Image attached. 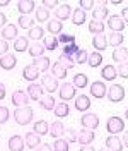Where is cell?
I'll return each instance as SVG.
<instances>
[{"mask_svg":"<svg viewBox=\"0 0 128 151\" xmlns=\"http://www.w3.org/2000/svg\"><path fill=\"white\" fill-rule=\"evenodd\" d=\"M80 151H96V150H94L91 144H89V146H82V148H80Z\"/></svg>","mask_w":128,"mask_h":151,"instance_id":"cell-59","label":"cell"},{"mask_svg":"<svg viewBox=\"0 0 128 151\" xmlns=\"http://www.w3.org/2000/svg\"><path fill=\"white\" fill-rule=\"evenodd\" d=\"M99 151H110V150H108V148H101Z\"/></svg>","mask_w":128,"mask_h":151,"instance_id":"cell-63","label":"cell"},{"mask_svg":"<svg viewBox=\"0 0 128 151\" xmlns=\"http://www.w3.org/2000/svg\"><path fill=\"white\" fill-rule=\"evenodd\" d=\"M34 14H36V21L38 22H48V21H50V10L45 9L43 5H41V7H36Z\"/></svg>","mask_w":128,"mask_h":151,"instance_id":"cell-40","label":"cell"},{"mask_svg":"<svg viewBox=\"0 0 128 151\" xmlns=\"http://www.w3.org/2000/svg\"><path fill=\"white\" fill-rule=\"evenodd\" d=\"M87 58H89V52H87L85 48H80V50L73 55V62L82 65V64H87Z\"/></svg>","mask_w":128,"mask_h":151,"instance_id":"cell-43","label":"cell"},{"mask_svg":"<svg viewBox=\"0 0 128 151\" xmlns=\"http://www.w3.org/2000/svg\"><path fill=\"white\" fill-rule=\"evenodd\" d=\"M53 110H55L53 113H55L58 119H65V117H68V113H70V106L65 103V101H62V103H56Z\"/></svg>","mask_w":128,"mask_h":151,"instance_id":"cell-34","label":"cell"},{"mask_svg":"<svg viewBox=\"0 0 128 151\" xmlns=\"http://www.w3.org/2000/svg\"><path fill=\"white\" fill-rule=\"evenodd\" d=\"M9 47H10L9 43H7L5 40L0 38V57H4L5 53H9Z\"/></svg>","mask_w":128,"mask_h":151,"instance_id":"cell-51","label":"cell"},{"mask_svg":"<svg viewBox=\"0 0 128 151\" xmlns=\"http://www.w3.org/2000/svg\"><path fill=\"white\" fill-rule=\"evenodd\" d=\"M33 26H34V21H33V17H29V16H19V28L31 29Z\"/></svg>","mask_w":128,"mask_h":151,"instance_id":"cell-44","label":"cell"},{"mask_svg":"<svg viewBox=\"0 0 128 151\" xmlns=\"http://www.w3.org/2000/svg\"><path fill=\"white\" fill-rule=\"evenodd\" d=\"M46 31H48L51 36L60 35V33L63 31V24H62L60 21H56V19H50V21H48V24H46Z\"/></svg>","mask_w":128,"mask_h":151,"instance_id":"cell-26","label":"cell"},{"mask_svg":"<svg viewBox=\"0 0 128 151\" xmlns=\"http://www.w3.org/2000/svg\"><path fill=\"white\" fill-rule=\"evenodd\" d=\"M43 7H45V9H56V7H58V2H56V0H43Z\"/></svg>","mask_w":128,"mask_h":151,"instance_id":"cell-53","label":"cell"},{"mask_svg":"<svg viewBox=\"0 0 128 151\" xmlns=\"http://www.w3.org/2000/svg\"><path fill=\"white\" fill-rule=\"evenodd\" d=\"M17 10L21 12V16H29L31 12L36 10V2H33V0H21V2H17Z\"/></svg>","mask_w":128,"mask_h":151,"instance_id":"cell-14","label":"cell"},{"mask_svg":"<svg viewBox=\"0 0 128 151\" xmlns=\"http://www.w3.org/2000/svg\"><path fill=\"white\" fill-rule=\"evenodd\" d=\"M87 64L92 67V69H96V67H99L101 64H102V55H101L99 52H92V53H89V58H87Z\"/></svg>","mask_w":128,"mask_h":151,"instance_id":"cell-39","label":"cell"},{"mask_svg":"<svg viewBox=\"0 0 128 151\" xmlns=\"http://www.w3.org/2000/svg\"><path fill=\"white\" fill-rule=\"evenodd\" d=\"M55 98L51 96V94H48V96H43L41 100H39V106L43 108V110H46V112H51L53 108H55Z\"/></svg>","mask_w":128,"mask_h":151,"instance_id":"cell-37","label":"cell"},{"mask_svg":"<svg viewBox=\"0 0 128 151\" xmlns=\"http://www.w3.org/2000/svg\"><path fill=\"white\" fill-rule=\"evenodd\" d=\"M123 146L128 148V131H125V134H123Z\"/></svg>","mask_w":128,"mask_h":151,"instance_id":"cell-58","label":"cell"},{"mask_svg":"<svg viewBox=\"0 0 128 151\" xmlns=\"http://www.w3.org/2000/svg\"><path fill=\"white\" fill-rule=\"evenodd\" d=\"M125 94H127L125 93V88L121 84H113V86H110L106 96H108V100H110L111 103H119V101L125 100Z\"/></svg>","mask_w":128,"mask_h":151,"instance_id":"cell-3","label":"cell"},{"mask_svg":"<svg viewBox=\"0 0 128 151\" xmlns=\"http://www.w3.org/2000/svg\"><path fill=\"white\" fill-rule=\"evenodd\" d=\"M87 28H89V31H91L92 35H102V33H104V22H101V21H94V19H92Z\"/></svg>","mask_w":128,"mask_h":151,"instance_id":"cell-41","label":"cell"},{"mask_svg":"<svg viewBox=\"0 0 128 151\" xmlns=\"http://www.w3.org/2000/svg\"><path fill=\"white\" fill-rule=\"evenodd\" d=\"M24 142H26V146H28L29 150H36L38 146L41 144V137L38 134H34V132H26Z\"/></svg>","mask_w":128,"mask_h":151,"instance_id":"cell-23","label":"cell"},{"mask_svg":"<svg viewBox=\"0 0 128 151\" xmlns=\"http://www.w3.org/2000/svg\"><path fill=\"white\" fill-rule=\"evenodd\" d=\"M75 108L79 112H87L91 108V98L87 94H79L75 96Z\"/></svg>","mask_w":128,"mask_h":151,"instance_id":"cell-18","label":"cell"},{"mask_svg":"<svg viewBox=\"0 0 128 151\" xmlns=\"http://www.w3.org/2000/svg\"><path fill=\"white\" fill-rule=\"evenodd\" d=\"M116 70H118V76H119V77H123V79H128V62L118 64Z\"/></svg>","mask_w":128,"mask_h":151,"instance_id":"cell-48","label":"cell"},{"mask_svg":"<svg viewBox=\"0 0 128 151\" xmlns=\"http://www.w3.org/2000/svg\"><path fill=\"white\" fill-rule=\"evenodd\" d=\"M67 129H65V124L60 122V120H55V122L50 124V136L53 137V139H60V137H63Z\"/></svg>","mask_w":128,"mask_h":151,"instance_id":"cell-10","label":"cell"},{"mask_svg":"<svg viewBox=\"0 0 128 151\" xmlns=\"http://www.w3.org/2000/svg\"><path fill=\"white\" fill-rule=\"evenodd\" d=\"M108 43H110L111 47H114V48L123 47V43H125V36H123V33H111Z\"/></svg>","mask_w":128,"mask_h":151,"instance_id":"cell-38","label":"cell"},{"mask_svg":"<svg viewBox=\"0 0 128 151\" xmlns=\"http://www.w3.org/2000/svg\"><path fill=\"white\" fill-rule=\"evenodd\" d=\"M28 96L29 100H33V101H39L43 96H45V89H43V86L41 84H36V83H33V84L28 86Z\"/></svg>","mask_w":128,"mask_h":151,"instance_id":"cell-8","label":"cell"},{"mask_svg":"<svg viewBox=\"0 0 128 151\" xmlns=\"http://www.w3.org/2000/svg\"><path fill=\"white\" fill-rule=\"evenodd\" d=\"M80 124H82V129H89V131H94L99 127V117L92 112H85L80 119Z\"/></svg>","mask_w":128,"mask_h":151,"instance_id":"cell-5","label":"cell"},{"mask_svg":"<svg viewBox=\"0 0 128 151\" xmlns=\"http://www.w3.org/2000/svg\"><path fill=\"white\" fill-rule=\"evenodd\" d=\"M68 17H72V7L68 4H62L55 9V19L63 22V21H68Z\"/></svg>","mask_w":128,"mask_h":151,"instance_id":"cell-9","label":"cell"},{"mask_svg":"<svg viewBox=\"0 0 128 151\" xmlns=\"http://www.w3.org/2000/svg\"><path fill=\"white\" fill-rule=\"evenodd\" d=\"M113 60L114 62H118V64H123V62H127L128 60V50L125 47H118L114 48V52H113Z\"/></svg>","mask_w":128,"mask_h":151,"instance_id":"cell-30","label":"cell"},{"mask_svg":"<svg viewBox=\"0 0 128 151\" xmlns=\"http://www.w3.org/2000/svg\"><path fill=\"white\" fill-rule=\"evenodd\" d=\"M58 62L62 64V65L67 69V70H72L73 67H75V62H73V57L70 55H65V53H62V55L58 57Z\"/></svg>","mask_w":128,"mask_h":151,"instance_id":"cell-42","label":"cell"},{"mask_svg":"<svg viewBox=\"0 0 128 151\" xmlns=\"http://www.w3.org/2000/svg\"><path fill=\"white\" fill-rule=\"evenodd\" d=\"M5 94H7V89H5V84L4 83H0V101L5 98Z\"/></svg>","mask_w":128,"mask_h":151,"instance_id":"cell-56","label":"cell"},{"mask_svg":"<svg viewBox=\"0 0 128 151\" xmlns=\"http://www.w3.org/2000/svg\"><path fill=\"white\" fill-rule=\"evenodd\" d=\"M58 43H63V47L65 45H70V43H75V36H73V35L60 33V35H58Z\"/></svg>","mask_w":128,"mask_h":151,"instance_id":"cell-47","label":"cell"},{"mask_svg":"<svg viewBox=\"0 0 128 151\" xmlns=\"http://www.w3.org/2000/svg\"><path fill=\"white\" fill-rule=\"evenodd\" d=\"M43 47H45V50H48V52H55L56 48L60 47V43H58V38L56 36H45L43 38Z\"/></svg>","mask_w":128,"mask_h":151,"instance_id":"cell-32","label":"cell"},{"mask_svg":"<svg viewBox=\"0 0 128 151\" xmlns=\"http://www.w3.org/2000/svg\"><path fill=\"white\" fill-rule=\"evenodd\" d=\"M58 94H60V98H62L63 101L75 100V96H77V88H75L72 83H63V84H60V88H58Z\"/></svg>","mask_w":128,"mask_h":151,"instance_id":"cell-4","label":"cell"},{"mask_svg":"<svg viewBox=\"0 0 128 151\" xmlns=\"http://www.w3.org/2000/svg\"><path fill=\"white\" fill-rule=\"evenodd\" d=\"M19 36V29L16 24H7L5 28L2 29V40L9 41V40H16Z\"/></svg>","mask_w":128,"mask_h":151,"instance_id":"cell-20","label":"cell"},{"mask_svg":"<svg viewBox=\"0 0 128 151\" xmlns=\"http://www.w3.org/2000/svg\"><path fill=\"white\" fill-rule=\"evenodd\" d=\"M55 151H68V141L67 139H55V142H53V146H51Z\"/></svg>","mask_w":128,"mask_h":151,"instance_id":"cell-45","label":"cell"},{"mask_svg":"<svg viewBox=\"0 0 128 151\" xmlns=\"http://www.w3.org/2000/svg\"><path fill=\"white\" fill-rule=\"evenodd\" d=\"M12 105L16 106V108H21V106H28L29 103V96L26 91H22V89H16L14 93H12Z\"/></svg>","mask_w":128,"mask_h":151,"instance_id":"cell-6","label":"cell"},{"mask_svg":"<svg viewBox=\"0 0 128 151\" xmlns=\"http://www.w3.org/2000/svg\"><path fill=\"white\" fill-rule=\"evenodd\" d=\"M7 24H9V22H7V16H5L4 12H0V29H4Z\"/></svg>","mask_w":128,"mask_h":151,"instance_id":"cell-55","label":"cell"},{"mask_svg":"<svg viewBox=\"0 0 128 151\" xmlns=\"http://www.w3.org/2000/svg\"><path fill=\"white\" fill-rule=\"evenodd\" d=\"M36 151H53V148H51V144L43 142V144H39V146L36 148Z\"/></svg>","mask_w":128,"mask_h":151,"instance_id":"cell-54","label":"cell"},{"mask_svg":"<svg viewBox=\"0 0 128 151\" xmlns=\"http://www.w3.org/2000/svg\"><path fill=\"white\" fill-rule=\"evenodd\" d=\"M65 134H67V137H68V139H67L68 144H70V142H77V132H75V129H68Z\"/></svg>","mask_w":128,"mask_h":151,"instance_id":"cell-52","label":"cell"},{"mask_svg":"<svg viewBox=\"0 0 128 151\" xmlns=\"http://www.w3.org/2000/svg\"><path fill=\"white\" fill-rule=\"evenodd\" d=\"M89 89H91V96L94 98H104L108 93V88L102 81H94L92 84H89Z\"/></svg>","mask_w":128,"mask_h":151,"instance_id":"cell-11","label":"cell"},{"mask_svg":"<svg viewBox=\"0 0 128 151\" xmlns=\"http://www.w3.org/2000/svg\"><path fill=\"white\" fill-rule=\"evenodd\" d=\"M17 64V57L14 53H5L4 57H0V67L4 70H12Z\"/></svg>","mask_w":128,"mask_h":151,"instance_id":"cell-15","label":"cell"},{"mask_svg":"<svg viewBox=\"0 0 128 151\" xmlns=\"http://www.w3.org/2000/svg\"><path fill=\"white\" fill-rule=\"evenodd\" d=\"M10 0H0V7H7Z\"/></svg>","mask_w":128,"mask_h":151,"instance_id":"cell-60","label":"cell"},{"mask_svg":"<svg viewBox=\"0 0 128 151\" xmlns=\"http://www.w3.org/2000/svg\"><path fill=\"white\" fill-rule=\"evenodd\" d=\"M94 139H96L94 131L82 129V131L77 132V142H79L80 146H89V144H92V141H94Z\"/></svg>","mask_w":128,"mask_h":151,"instance_id":"cell-12","label":"cell"},{"mask_svg":"<svg viewBox=\"0 0 128 151\" xmlns=\"http://www.w3.org/2000/svg\"><path fill=\"white\" fill-rule=\"evenodd\" d=\"M101 77L104 79V81H114L116 77H118V70H116V67L108 64V65L102 67V70H101Z\"/></svg>","mask_w":128,"mask_h":151,"instance_id":"cell-22","label":"cell"},{"mask_svg":"<svg viewBox=\"0 0 128 151\" xmlns=\"http://www.w3.org/2000/svg\"><path fill=\"white\" fill-rule=\"evenodd\" d=\"M7 146H9V151H24L26 142H24V137H22V136L14 134V136H10Z\"/></svg>","mask_w":128,"mask_h":151,"instance_id":"cell-13","label":"cell"},{"mask_svg":"<svg viewBox=\"0 0 128 151\" xmlns=\"http://www.w3.org/2000/svg\"><path fill=\"white\" fill-rule=\"evenodd\" d=\"M119 17L123 19L125 22H128V7H123V10H121V14H119Z\"/></svg>","mask_w":128,"mask_h":151,"instance_id":"cell-57","label":"cell"},{"mask_svg":"<svg viewBox=\"0 0 128 151\" xmlns=\"http://www.w3.org/2000/svg\"><path fill=\"white\" fill-rule=\"evenodd\" d=\"M33 65L38 69V72H46V70H50V67H51V62H50V58L48 57H39V58H33Z\"/></svg>","mask_w":128,"mask_h":151,"instance_id":"cell-21","label":"cell"},{"mask_svg":"<svg viewBox=\"0 0 128 151\" xmlns=\"http://www.w3.org/2000/svg\"><path fill=\"white\" fill-rule=\"evenodd\" d=\"M28 38L33 40V41L43 40V38H45V28H41V26H33V28L28 31Z\"/></svg>","mask_w":128,"mask_h":151,"instance_id":"cell-33","label":"cell"},{"mask_svg":"<svg viewBox=\"0 0 128 151\" xmlns=\"http://www.w3.org/2000/svg\"><path fill=\"white\" fill-rule=\"evenodd\" d=\"M125 119H127V120H128V108H127V110H125Z\"/></svg>","mask_w":128,"mask_h":151,"instance_id":"cell-62","label":"cell"},{"mask_svg":"<svg viewBox=\"0 0 128 151\" xmlns=\"http://www.w3.org/2000/svg\"><path fill=\"white\" fill-rule=\"evenodd\" d=\"M72 84L75 88H79V89H84V88H87L89 86V77L85 74H75L72 79Z\"/></svg>","mask_w":128,"mask_h":151,"instance_id":"cell-36","label":"cell"},{"mask_svg":"<svg viewBox=\"0 0 128 151\" xmlns=\"http://www.w3.org/2000/svg\"><path fill=\"white\" fill-rule=\"evenodd\" d=\"M80 50V47L77 45V43H70V45H65L63 47V52L62 53H65V55H70V57H73L77 52Z\"/></svg>","mask_w":128,"mask_h":151,"instance_id":"cell-46","label":"cell"},{"mask_svg":"<svg viewBox=\"0 0 128 151\" xmlns=\"http://www.w3.org/2000/svg\"><path fill=\"white\" fill-rule=\"evenodd\" d=\"M106 129H108V132L111 136H118L119 132H123V129H125V122L118 115H111L106 120Z\"/></svg>","mask_w":128,"mask_h":151,"instance_id":"cell-2","label":"cell"},{"mask_svg":"<svg viewBox=\"0 0 128 151\" xmlns=\"http://www.w3.org/2000/svg\"><path fill=\"white\" fill-rule=\"evenodd\" d=\"M33 132L38 134L39 137H41V136H46V134L50 132V124L46 122V120H43V119H41V120H36L34 125H33Z\"/></svg>","mask_w":128,"mask_h":151,"instance_id":"cell-24","label":"cell"},{"mask_svg":"<svg viewBox=\"0 0 128 151\" xmlns=\"http://www.w3.org/2000/svg\"><path fill=\"white\" fill-rule=\"evenodd\" d=\"M45 47H43V43H31L29 45V55L33 57V58H39V57L45 55Z\"/></svg>","mask_w":128,"mask_h":151,"instance_id":"cell-35","label":"cell"},{"mask_svg":"<svg viewBox=\"0 0 128 151\" xmlns=\"http://www.w3.org/2000/svg\"><path fill=\"white\" fill-rule=\"evenodd\" d=\"M50 72H51V76H53L55 79H65V77H67V69H65L60 62L51 64V67H50Z\"/></svg>","mask_w":128,"mask_h":151,"instance_id":"cell-28","label":"cell"},{"mask_svg":"<svg viewBox=\"0 0 128 151\" xmlns=\"http://www.w3.org/2000/svg\"><path fill=\"white\" fill-rule=\"evenodd\" d=\"M92 47H94V50H97V52H102V50H106L108 48V38H106V35L102 33V35H94V38H92Z\"/></svg>","mask_w":128,"mask_h":151,"instance_id":"cell-19","label":"cell"},{"mask_svg":"<svg viewBox=\"0 0 128 151\" xmlns=\"http://www.w3.org/2000/svg\"><path fill=\"white\" fill-rule=\"evenodd\" d=\"M108 17H110L108 7H97V5H96V7L92 9V19H94V21H101V22H102L104 19H108Z\"/></svg>","mask_w":128,"mask_h":151,"instance_id":"cell-31","label":"cell"},{"mask_svg":"<svg viewBox=\"0 0 128 151\" xmlns=\"http://www.w3.org/2000/svg\"><path fill=\"white\" fill-rule=\"evenodd\" d=\"M34 117V110L31 106H21V108H16L14 110V120L19 124V125H28Z\"/></svg>","mask_w":128,"mask_h":151,"instance_id":"cell-1","label":"cell"},{"mask_svg":"<svg viewBox=\"0 0 128 151\" xmlns=\"http://www.w3.org/2000/svg\"><path fill=\"white\" fill-rule=\"evenodd\" d=\"M14 50L17 53H22V52L29 50V38L28 36H17L14 40Z\"/></svg>","mask_w":128,"mask_h":151,"instance_id":"cell-27","label":"cell"},{"mask_svg":"<svg viewBox=\"0 0 128 151\" xmlns=\"http://www.w3.org/2000/svg\"><path fill=\"white\" fill-rule=\"evenodd\" d=\"M41 84H43V89H45V91H48L50 94L55 93L56 89L60 88V84H58V79H55L51 74H45V76H43Z\"/></svg>","mask_w":128,"mask_h":151,"instance_id":"cell-7","label":"cell"},{"mask_svg":"<svg viewBox=\"0 0 128 151\" xmlns=\"http://www.w3.org/2000/svg\"><path fill=\"white\" fill-rule=\"evenodd\" d=\"M72 22L75 24V26H82L84 22H85V19H87V14L84 12L82 9H72Z\"/></svg>","mask_w":128,"mask_h":151,"instance_id":"cell-29","label":"cell"},{"mask_svg":"<svg viewBox=\"0 0 128 151\" xmlns=\"http://www.w3.org/2000/svg\"><path fill=\"white\" fill-rule=\"evenodd\" d=\"M119 2H121V0H111V4H113V5H119Z\"/></svg>","mask_w":128,"mask_h":151,"instance_id":"cell-61","label":"cell"},{"mask_svg":"<svg viewBox=\"0 0 128 151\" xmlns=\"http://www.w3.org/2000/svg\"><path fill=\"white\" fill-rule=\"evenodd\" d=\"M9 119H10L9 108H7V106H0V125H2V124H5Z\"/></svg>","mask_w":128,"mask_h":151,"instance_id":"cell-49","label":"cell"},{"mask_svg":"<svg viewBox=\"0 0 128 151\" xmlns=\"http://www.w3.org/2000/svg\"><path fill=\"white\" fill-rule=\"evenodd\" d=\"M108 26H110V29H113V33H121L125 29V21L119 16H110L108 17Z\"/></svg>","mask_w":128,"mask_h":151,"instance_id":"cell-16","label":"cell"},{"mask_svg":"<svg viewBox=\"0 0 128 151\" xmlns=\"http://www.w3.org/2000/svg\"><path fill=\"white\" fill-rule=\"evenodd\" d=\"M79 9H82L84 12L92 10L94 9V2H92V0H80V2H79Z\"/></svg>","mask_w":128,"mask_h":151,"instance_id":"cell-50","label":"cell"},{"mask_svg":"<svg viewBox=\"0 0 128 151\" xmlns=\"http://www.w3.org/2000/svg\"><path fill=\"white\" fill-rule=\"evenodd\" d=\"M22 77L26 79V81H31V83H34L38 77H39V72H38V69L33 64L31 65H26L22 69Z\"/></svg>","mask_w":128,"mask_h":151,"instance_id":"cell-25","label":"cell"},{"mask_svg":"<svg viewBox=\"0 0 128 151\" xmlns=\"http://www.w3.org/2000/svg\"><path fill=\"white\" fill-rule=\"evenodd\" d=\"M104 148H108L110 151H123V141L119 139L118 136H108L106 137V146Z\"/></svg>","mask_w":128,"mask_h":151,"instance_id":"cell-17","label":"cell"}]
</instances>
